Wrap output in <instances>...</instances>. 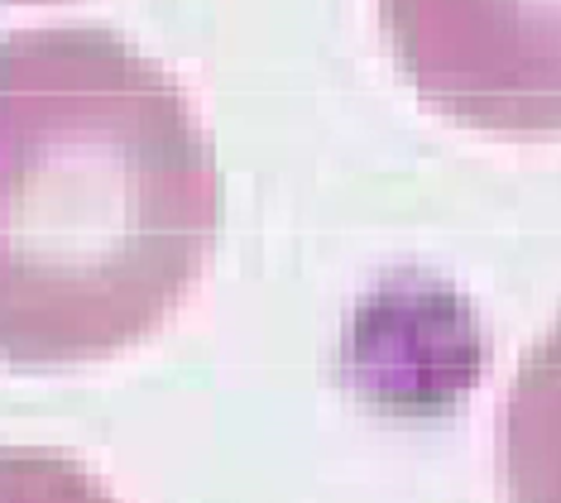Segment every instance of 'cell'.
Returning <instances> with one entry per match:
<instances>
[{"mask_svg": "<svg viewBox=\"0 0 561 503\" xmlns=\"http://www.w3.org/2000/svg\"><path fill=\"white\" fill-rule=\"evenodd\" d=\"M221 168L193 101L116 30L0 34V365L145 341L207 268Z\"/></svg>", "mask_w": 561, "mask_h": 503, "instance_id": "obj_1", "label": "cell"}, {"mask_svg": "<svg viewBox=\"0 0 561 503\" xmlns=\"http://www.w3.org/2000/svg\"><path fill=\"white\" fill-rule=\"evenodd\" d=\"M379 15L399 72L451 121L490 135H557V0H379Z\"/></svg>", "mask_w": 561, "mask_h": 503, "instance_id": "obj_2", "label": "cell"}, {"mask_svg": "<svg viewBox=\"0 0 561 503\" xmlns=\"http://www.w3.org/2000/svg\"><path fill=\"white\" fill-rule=\"evenodd\" d=\"M490 365V331L461 288L417 268L369 288L341 335V379L369 412L437 422Z\"/></svg>", "mask_w": 561, "mask_h": 503, "instance_id": "obj_3", "label": "cell"}]
</instances>
